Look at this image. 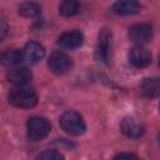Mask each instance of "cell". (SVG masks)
<instances>
[{"label":"cell","instance_id":"obj_8","mask_svg":"<svg viewBox=\"0 0 160 160\" xmlns=\"http://www.w3.org/2000/svg\"><path fill=\"white\" fill-rule=\"evenodd\" d=\"M22 55H24V61H26L30 65H34L38 64L45 56V49L41 44L30 41L25 45L22 50Z\"/></svg>","mask_w":160,"mask_h":160},{"label":"cell","instance_id":"obj_1","mask_svg":"<svg viewBox=\"0 0 160 160\" xmlns=\"http://www.w3.org/2000/svg\"><path fill=\"white\" fill-rule=\"evenodd\" d=\"M8 101L11 106L19 109H31L38 104V94L30 88H19L10 91Z\"/></svg>","mask_w":160,"mask_h":160},{"label":"cell","instance_id":"obj_4","mask_svg":"<svg viewBox=\"0 0 160 160\" xmlns=\"http://www.w3.org/2000/svg\"><path fill=\"white\" fill-rule=\"evenodd\" d=\"M111 32L108 29H102L99 32L98 36V42L95 48V58L101 61L108 64L110 59V50H111Z\"/></svg>","mask_w":160,"mask_h":160},{"label":"cell","instance_id":"obj_10","mask_svg":"<svg viewBox=\"0 0 160 160\" xmlns=\"http://www.w3.org/2000/svg\"><path fill=\"white\" fill-rule=\"evenodd\" d=\"M121 132L130 139H139L145 132V126L136 122L132 118H125L120 124Z\"/></svg>","mask_w":160,"mask_h":160},{"label":"cell","instance_id":"obj_6","mask_svg":"<svg viewBox=\"0 0 160 160\" xmlns=\"http://www.w3.org/2000/svg\"><path fill=\"white\" fill-rule=\"evenodd\" d=\"M128 36L135 45H145L152 39V28L145 22L135 24L129 28Z\"/></svg>","mask_w":160,"mask_h":160},{"label":"cell","instance_id":"obj_5","mask_svg":"<svg viewBox=\"0 0 160 160\" xmlns=\"http://www.w3.org/2000/svg\"><path fill=\"white\" fill-rule=\"evenodd\" d=\"M48 66H49L50 71H52L54 74L62 75L72 68V60L65 52L55 51L50 55V58L48 60Z\"/></svg>","mask_w":160,"mask_h":160},{"label":"cell","instance_id":"obj_12","mask_svg":"<svg viewBox=\"0 0 160 160\" xmlns=\"http://www.w3.org/2000/svg\"><path fill=\"white\" fill-rule=\"evenodd\" d=\"M141 6L138 0H118L112 5V11L116 15L126 16V15H135L140 12Z\"/></svg>","mask_w":160,"mask_h":160},{"label":"cell","instance_id":"obj_7","mask_svg":"<svg viewBox=\"0 0 160 160\" xmlns=\"http://www.w3.org/2000/svg\"><path fill=\"white\" fill-rule=\"evenodd\" d=\"M129 62L138 69L146 68L151 62V54L142 45H135L129 52Z\"/></svg>","mask_w":160,"mask_h":160},{"label":"cell","instance_id":"obj_3","mask_svg":"<svg viewBox=\"0 0 160 160\" xmlns=\"http://www.w3.org/2000/svg\"><path fill=\"white\" fill-rule=\"evenodd\" d=\"M26 129H28V139L35 142L45 139L50 134L51 125L45 118L31 116L26 121Z\"/></svg>","mask_w":160,"mask_h":160},{"label":"cell","instance_id":"obj_9","mask_svg":"<svg viewBox=\"0 0 160 160\" xmlns=\"http://www.w3.org/2000/svg\"><path fill=\"white\" fill-rule=\"evenodd\" d=\"M82 42H84V35L79 30L65 31L58 39V44L66 49H76L81 46Z\"/></svg>","mask_w":160,"mask_h":160},{"label":"cell","instance_id":"obj_22","mask_svg":"<svg viewBox=\"0 0 160 160\" xmlns=\"http://www.w3.org/2000/svg\"><path fill=\"white\" fill-rule=\"evenodd\" d=\"M159 110H160V104H159Z\"/></svg>","mask_w":160,"mask_h":160},{"label":"cell","instance_id":"obj_2","mask_svg":"<svg viewBox=\"0 0 160 160\" xmlns=\"http://www.w3.org/2000/svg\"><path fill=\"white\" fill-rule=\"evenodd\" d=\"M60 128L69 135L80 136L86 131V124L82 116L76 111H66L59 119Z\"/></svg>","mask_w":160,"mask_h":160},{"label":"cell","instance_id":"obj_14","mask_svg":"<svg viewBox=\"0 0 160 160\" xmlns=\"http://www.w3.org/2000/svg\"><path fill=\"white\" fill-rule=\"evenodd\" d=\"M21 61H24V55L21 51H19L16 49L5 50L1 54V62L4 66H16Z\"/></svg>","mask_w":160,"mask_h":160},{"label":"cell","instance_id":"obj_11","mask_svg":"<svg viewBox=\"0 0 160 160\" xmlns=\"http://www.w3.org/2000/svg\"><path fill=\"white\" fill-rule=\"evenodd\" d=\"M10 84L15 86H24L32 79V72L28 68H14L6 75Z\"/></svg>","mask_w":160,"mask_h":160},{"label":"cell","instance_id":"obj_17","mask_svg":"<svg viewBox=\"0 0 160 160\" xmlns=\"http://www.w3.org/2000/svg\"><path fill=\"white\" fill-rule=\"evenodd\" d=\"M38 158L44 159V160H61V159H64V155L60 154L58 150L49 149V150H45L44 152H41Z\"/></svg>","mask_w":160,"mask_h":160},{"label":"cell","instance_id":"obj_19","mask_svg":"<svg viewBox=\"0 0 160 160\" xmlns=\"http://www.w3.org/2000/svg\"><path fill=\"white\" fill-rule=\"evenodd\" d=\"M5 34H6V24H5V21H2L1 22V39L5 38Z\"/></svg>","mask_w":160,"mask_h":160},{"label":"cell","instance_id":"obj_21","mask_svg":"<svg viewBox=\"0 0 160 160\" xmlns=\"http://www.w3.org/2000/svg\"><path fill=\"white\" fill-rule=\"evenodd\" d=\"M159 65H160V58H159Z\"/></svg>","mask_w":160,"mask_h":160},{"label":"cell","instance_id":"obj_15","mask_svg":"<svg viewBox=\"0 0 160 160\" xmlns=\"http://www.w3.org/2000/svg\"><path fill=\"white\" fill-rule=\"evenodd\" d=\"M80 4L78 0H64L59 5V14L64 18H72L79 12Z\"/></svg>","mask_w":160,"mask_h":160},{"label":"cell","instance_id":"obj_18","mask_svg":"<svg viewBox=\"0 0 160 160\" xmlns=\"http://www.w3.org/2000/svg\"><path fill=\"white\" fill-rule=\"evenodd\" d=\"M124 158H128V159L134 158V159H136L138 156L135 154H131V152H120V154L115 155V159H124Z\"/></svg>","mask_w":160,"mask_h":160},{"label":"cell","instance_id":"obj_20","mask_svg":"<svg viewBox=\"0 0 160 160\" xmlns=\"http://www.w3.org/2000/svg\"><path fill=\"white\" fill-rule=\"evenodd\" d=\"M158 141H159V144H160V131H159V134H158Z\"/></svg>","mask_w":160,"mask_h":160},{"label":"cell","instance_id":"obj_16","mask_svg":"<svg viewBox=\"0 0 160 160\" xmlns=\"http://www.w3.org/2000/svg\"><path fill=\"white\" fill-rule=\"evenodd\" d=\"M19 14L24 18H35L41 12V8L39 4L34 1H24L19 5Z\"/></svg>","mask_w":160,"mask_h":160},{"label":"cell","instance_id":"obj_13","mask_svg":"<svg viewBox=\"0 0 160 160\" xmlns=\"http://www.w3.org/2000/svg\"><path fill=\"white\" fill-rule=\"evenodd\" d=\"M140 91L145 98L154 99L160 95V79L159 78H145L140 82Z\"/></svg>","mask_w":160,"mask_h":160}]
</instances>
